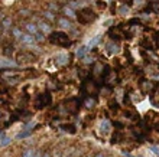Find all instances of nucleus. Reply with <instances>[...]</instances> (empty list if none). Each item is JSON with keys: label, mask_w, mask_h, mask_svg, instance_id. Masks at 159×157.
<instances>
[{"label": "nucleus", "mask_w": 159, "mask_h": 157, "mask_svg": "<svg viewBox=\"0 0 159 157\" xmlns=\"http://www.w3.org/2000/svg\"><path fill=\"white\" fill-rule=\"evenodd\" d=\"M49 41H51V43L58 45V46H68L70 43H71V41H70L68 35H65L64 32H54V33H51Z\"/></svg>", "instance_id": "nucleus-1"}, {"label": "nucleus", "mask_w": 159, "mask_h": 157, "mask_svg": "<svg viewBox=\"0 0 159 157\" xmlns=\"http://www.w3.org/2000/svg\"><path fill=\"white\" fill-rule=\"evenodd\" d=\"M96 17L97 16L94 15V12L88 7H84L78 12V22L80 23H90V22H93Z\"/></svg>", "instance_id": "nucleus-2"}, {"label": "nucleus", "mask_w": 159, "mask_h": 157, "mask_svg": "<svg viewBox=\"0 0 159 157\" xmlns=\"http://www.w3.org/2000/svg\"><path fill=\"white\" fill-rule=\"evenodd\" d=\"M51 102V95L46 92V94H41L38 97V99H36V107L38 108H43L45 105H48V104Z\"/></svg>", "instance_id": "nucleus-3"}, {"label": "nucleus", "mask_w": 159, "mask_h": 157, "mask_svg": "<svg viewBox=\"0 0 159 157\" xmlns=\"http://www.w3.org/2000/svg\"><path fill=\"white\" fill-rule=\"evenodd\" d=\"M55 61H57V63L58 65H65V63L68 62V56L64 54H58L57 56H55Z\"/></svg>", "instance_id": "nucleus-4"}, {"label": "nucleus", "mask_w": 159, "mask_h": 157, "mask_svg": "<svg viewBox=\"0 0 159 157\" xmlns=\"http://www.w3.org/2000/svg\"><path fill=\"white\" fill-rule=\"evenodd\" d=\"M16 66V62H13L10 59H0V68H10Z\"/></svg>", "instance_id": "nucleus-5"}, {"label": "nucleus", "mask_w": 159, "mask_h": 157, "mask_svg": "<svg viewBox=\"0 0 159 157\" xmlns=\"http://www.w3.org/2000/svg\"><path fill=\"white\" fill-rule=\"evenodd\" d=\"M87 52H88V46H81V48L77 50V56H78V58H84Z\"/></svg>", "instance_id": "nucleus-6"}, {"label": "nucleus", "mask_w": 159, "mask_h": 157, "mask_svg": "<svg viewBox=\"0 0 159 157\" xmlns=\"http://www.w3.org/2000/svg\"><path fill=\"white\" fill-rule=\"evenodd\" d=\"M20 41L23 42V43H34V42H35V37H32L30 35H23Z\"/></svg>", "instance_id": "nucleus-7"}, {"label": "nucleus", "mask_w": 159, "mask_h": 157, "mask_svg": "<svg viewBox=\"0 0 159 157\" xmlns=\"http://www.w3.org/2000/svg\"><path fill=\"white\" fill-rule=\"evenodd\" d=\"M107 49H109L110 54H117V52H119V46L117 45H113V43H109V45H107Z\"/></svg>", "instance_id": "nucleus-8"}, {"label": "nucleus", "mask_w": 159, "mask_h": 157, "mask_svg": "<svg viewBox=\"0 0 159 157\" xmlns=\"http://www.w3.org/2000/svg\"><path fill=\"white\" fill-rule=\"evenodd\" d=\"M101 131H104V133L110 131V123L107 120H104L103 123H101Z\"/></svg>", "instance_id": "nucleus-9"}, {"label": "nucleus", "mask_w": 159, "mask_h": 157, "mask_svg": "<svg viewBox=\"0 0 159 157\" xmlns=\"http://www.w3.org/2000/svg\"><path fill=\"white\" fill-rule=\"evenodd\" d=\"M26 29L29 30V32L32 33V35H35V36H36V35L39 33V32H38V28H36L35 25H28V26H26Z\"/></svg>", "instance_id": "nucleus-10"}, {"label": "nucleus", "mask_w": 159, "mask_h": 157, "mask_svg": "<svg viewBox=\"0 0 159 157\" xmlns=\"http://www.w3.org/2000/svg\"><path fill=\"white\" fill-rule=\"evenodd\" d=\"M30 134H32V130H26V131L20 133V134H17L16 138H26V137H29Z\"/></svg>", "instance_id": "nucleus-11"}, {"label": "nucleus", "mask_w": 159, "mask_h": 157, "mask_svg": "<svg viewBox=\"0 0 159 157\" xmlns=\"http://www.w3.org/2000/svg\"><path fill=\"white\" fill-rule=\"evenodd\" d=\"M58 23H59L61 26H64V28H71V26H72L71 23H70V22L67 20V19H59Z\"/></svg>", "instance_id": "nucleus-12"}, {"label": "nucleus", "mask_w": 159, "mask_h": 157, "mask_svg": "<svg viewBox=\"0 0 159 157\" xmlns=\"http://www.w3.org/2000/svg\"><path fill=\"white\" fill-rule=\"evenodd\" d=\"M10 143H12V140H10V138H7V137H4L3 140L0 141V147H6V146H9Z\"/></svg>", "instance_id": "nucleus-13"}, {"label": "nucleus", "mask_w": 159, "mask_h": 157, "mask_svg": "<svg viewBox=\"0 0 159 157\" xmlns=\"http://www.w3.org/2000/svg\"><path fill=\"white\" fill-rule=\"evenodd\" d=\"M39 28H41L42 32H49V30H51L49 25H48V23H43V22H42L41 25H39Z\"/></svg>", "instance_id": "nucleus-14"}, {"label": "nucleus", "mask_w": 159, "mask_h": 157, "mask_svg": "<svg viewBox=\"0 0 159 157\" xmlns=\"http://www.w3.org/2000/svg\"><path fill=\"white\" fill-rule=\"evenodd\" d=\"M61 128H62L65 133H74V131H75L72 125H61Z\"/></svg>", "instance_id": "nucleus-15"}, {"label": "nucleus", "mask_w": 159, "mask_h": 157, "mask_svg": "<svg viewBox=\"0 0 159 157\" xmlns=\"http://www.w3.org/2000/svg\"><path fill=\"white\" fill-rule=\"evenodd\" d=\"M98 42H100V36H96L91 42H90V45H88V48H94V46H96L97 43H98Z\"/></svg>", "instance_id": "nucleus-16"}, {"label": "nucleus", "mask_w": 159, "mask_h": 157, "mask_svg": "<svg viewBox=\"0 0 159 157\" xmlns=\"http://www.w3.org/2000/svg\"><path fill=\"white\" fill-rule=\"evenodd\" d=\"M64 12H65V15H67V16H70V17L74 16V12H72V9L65 7V9H64Z\"/></svg>", "instance_id": "nucleus-17"}, {"label": "nucleus", "mask_w": 159, "mask_h": 157, "mask_svg": "<svg viewBox=\"0 0 159 157\" xmlns=\"http://www.w3.org/2000/svg\"><path fill=\"white\" fill-rule=\"evenodd\" d=\"M119 12L121 13V15H125V13L129 12V6H121L120 9H119Z\"/></svg>", "instance_id": "nucleus-18"}, {"label": "nucleus", "mask_w": 159, "mask_h": 157, "mask_svg": "<svg viewBox=\"0 0 159 157\" xmlns=\"http://www.w3.org/2000/svg\"><path fill=\"white\" fill-rule=\"evenodd\" d=\"M9 25H12V22H10V19H9V17H6V19L3 20V25H2V26H4V28H9Z\"/></svg>", "instance_id": "nucleus-19"}, {"label": "nucleus", "mask_w": 159, "mask_h": 157, "mask_svg": "<svg viewBox=\"0 0 159 157\" xmlns=\"http://www.w3.org/2000/svg\"><path fill=\"white\" fill-rule=\"evenodd\" d=\"M151 150L156 154V156H159V147L158 146H151Z\"/></svg>", "instance_id": "nucleus-20"}, {"label": "nucleus", "mask_w": 159, "mask_h": 157, "mask_svg": "<svg viewBox=\"0 0 159 157\" xmlns=\"http://www.w3.org/2000/svg\"><path fill=\"white\" fill-rule=\"evenodd\" d=\"M35 153L32 151V150H28V151H25V154H23V157H34Z\"/></svg>", "instance_id": "nucleus-21"}, {"label": "nucleus", "mask_w": 159, "mask_h": 157, "mask_svg": "<svg viewBox=\"0 0 159 157\" xmlns=\"http://www.w3.org/2000/svg\"><path fill=\"white\" fill-rule=\"evenodd\" d=\"M85 105H87L88 108H91L93 105H94V99H87V102H85Z\"/></svg>", "instance_id": "nucleus-22"}, {"label": "nucleus", "mask_w": 159, "mask_h": 157, "mask_svg": "<svg viewBox=\"0 0 159 157\" xmlns=\"http://www.w3.org/2000/svg\"><path fill=\"white\" fill-rule=\"evenodd\" d=\"M156 98H159V87L156 88V91H155V94H153V97H152V101H155Z\"/></svg>", "instance_id": "nucleus-23"}, {"label": "nucleus", "mask_w": 159, "mask_h": 157, "mask_svg": "<svg viewBox=\"0 0 159 157\" xmlns=\"http://www.w3.org/2000/svg\"><path fill=\"white\" fill-rule=\"evenodd\" d=\"M120 2H123V3H132V0H120Z\"/></svg>", "instance_id": "nucleus-24"}, {"label": "nucleus", "mask_w": 159, "mask_h": 157, "mask_svg": "<svg viewBox=\"0 0 159 157\" xmlns=\"http://www.w3.org/2000/svg\"><path fill=\"white\" fill-rule=\"evenodd\" d=\"M3 138H4V134H3V133H0V141L3 140Z\"/></svg>", "instance_id": "nucleus-25"}, {"label": "nucleus", "mask_w": 159, "mask_h": 157, "mask_svg": "<svg viewBox=\"0 0 159 157\" xmlns=\"http://www.w3.org/2000/svg\"><path fill=\"white\" fill-rule=\"evenodd\" d=\"M35 157H41V153H35Z\"/></svg>", "instance_id": "nucleus-26"}, {"label": "nucleus", "mask_w": 159, "mask_h": 157, "mask_svg": "<svg viewBox=\"0 0 159 157\" xmlns=\"http://www.w3.org/2000/svg\"><path fill=\"white\" fill-rule=\"evenodd\" d=\"M43 157H49V154H45V156H43Z\"/></svg>", "instance_id": "nucleus-27"}, {"label": "nucleus", "mask_w": 159, "mask_h": 157, "mask_svg": "<svg viewBox=\"0 0 159 157\" xmlns=\"http://www.w3.org/2000/svg\"><path fill=\"white\" fill-rule=\"evenodd\" d=\"M0 30H2V25H0Z\"/></svg>", "instance_id": "nucleus-28"}, {"label": "nucleus", "mask_w": 159, "mask_h": 157, "mask_svg": "<svg viewBox=\"0 0 159 157\" xmlns=\"http://www.w3.org/2000/svg\"><path fill=\"white\" fill-rule=\"evenodd\" d=\"M138 157H142V156H138Z\"/></svg>", "instance_id": "nucleus-29"}, {"label": "nucleus", "mask_w": 159, "mask_h": 157, "mask_svg": "<svg viewBox=\"0 0 159 157\" xmlns=\"http://www.w3.org/2000/svg\"><path fill=\"white\" fill-rule=\"evenodd\" d=\"M158 128H159V125H158Z\"/></svg>", "instance_id": "nucleus-30"}]
</instances>
